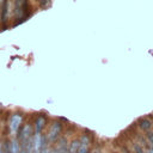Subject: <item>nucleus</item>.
Returning <instances> with one entry per match:
<instances>
[{
	"instance_id": "obj_12",
	"label": "nucleus",
	"mask_w": 153,
	"mask_h": 153,
	"mask_svg": "<svg viewBox=\"0 0 153 153\" xmlns=\"http://www.w3.org/2000/svg\"><path fill=\"white\" fill-rule=\"evenodd\" d=\"M152 128H153V121H152Z\"/></svg>"
},
{
	"instance_id": "obj_11",
	"label": "nucleus",
	"mask_w": 153,
	"mask_h": 153,
	"mask_svg": "<svg viewBox=\"0 0 153 153\" xmlns=\"http://www.w3.org/2000/svg\"><path fill=\"white\" fill-rule=\"evenodd\" d=\"M93 153H99V152H98V151H94V152H93Z\"/></svg>"
},
{
	"instance_id": "obj_14",
	"label": "nucleus",
	"mask_w": 153,
	"mask_h": 153,
	"mask_svg": "<svg viewBox=\"0 0 153 153\" xmlns=\"http://www.w3.org/2000/svg\"><path fill=\"white\" fill-rule=\"evenodd\" d=\"M145 153H146V151H145Z\"/></svg>"
},
{
	"instance_id": "obj_7",
	"label": "nucleus",
	"mask_w": 153,
	"mask_h": 153,
	"mask_svg": "<svg viewBox=\"0 0 153 153\" xmlns=\"http://www.w3.org/2000/svg\"><path fill=\"white\" fill-rule=\"evenodd\" d=\"M10 153H20V146L16 139H12L10 145Z\"/></svg>"
},
{
	"instance_id": "obj_13",
	"label": "nucleus",
	"mask_w": 153,
	"mask_h": 153,
	"mask_svg": "<svg viewBox=\"0 0 153 153\" xmlns=\"http://www.w3.org/2000/svg\"><path fill=\"white\" fill-rule=\"evenodd\" d=\"M1 1H2V0H0V2H1Z\"/></svg>"
},
{
	"instance_id": "obj_9",
	"label": "nucleus",
	"mask_w": 153,
	"mask_h": 153,
	"mask_svg": "<svg viewBox=\"0 0 153 153\" xmlns=\"http://www.w3.org/2000/svg\"><path fill=\"white\" fill-rule=\"evenodd\" d=\"M146 153H153V145L151 143L148 147H147V149H146Z\"/></svg>"
},
{
	"instance_id": "obj_1",
	"label": "nucleus",
	"mask_w": 153,
	"mask_h": 153,
	"mask_svg": "<svg viewBox=\"0 0 153 153\" xmlns=\"http://www.w3.org/2000/svg\"><path fill=\"white\" fill-rule=\"evenodd\" d=\"M61 130H62V126H61V123H59V122H54V123L51 124V127H50L48 134H47V140H48L49 142H54V141L59 137Z\"/></svg>"
},
{
	"instance_id": "obj_8",
	"label": "nucleus",
	"mask_w": 153,
	"mask_h": 153,
	"mask_svg": "<svg viewBox=\"0 0 153 153\" xmlns=\"http://www.w3.org/2000/svg\"><path fill=\"white\" fill-rule=\"evenodd\" d=\"M146 137H147V140L149 141V143H152L153 145V131H146Z\"/></svg>"
},
{
	"instance_id": "obj_3",
	"label": "nucleus",
	"mask_w": 153,
	"mask_h": 153,
	"mask_svg": "<svg viewBox=\"0 0 153 153\" xmlns=\"http://www.w3.org/2000/svg\"><path fill=\"white\" fill-rule=\"evenodd\" d=\"M43 151V137L41 133H35L33 135V153H42Z\"/></svg>"
},
{
	"instance_id": "obj_5",
	"label": "nucleus",
	"mask_w": 153,
	"mask_h": 153,
	"mask_svg": "<svg viewBox=\"0 0 153 153\" xmlns=\"http://www.w3.org/2000/svg\"><path fill=\"white\" fill-rule=\"evenodd\" d=\"M44 124H45V118L43 116H39L36 120V122H35V129H36V131L37 133H41L42 129L44 128Z\"/></svg>"
},
{
	"instance_id": "obj_2",
	"label": "nucleus",
	"mask_w": 153,
	"mask_h": 153,
	"mask_svg": "<svg viewBox=\"0 0 153 153\" xmlns=\"http://www.w3.org/2000/svg\"><path fill=\"white\" fill-rule=\"evenodd\" d=\"M22 124V116L18 115V114H14L12 117H11V121H10V130H11V134H16Z\"/></svg>"
},
{
	"instance_id": "obj_4",
	"label": "nucleus",
	"mask_w": 153,
	"mask_h": 153,
	"mask_svg": "<svg viewBox=\"0 0 153 153\" xmlns=\"http://www.w3.org/2000/svg\"><path fill=\"white\" fill-rule=\"evenodd\" d=\"M139 127L143 130V131H148L152 128V121L147 120V118H142L139 121Z\"/></svg>"
},
{
	"instance_id": "obj_10",
	"label": "nucleus",
	"mask_w": 153,
	"mask_h": 153,
	"mask_svg": "<svg viewBox=\"0 0 153 153\" xmlns=\"http://www.w3.org/2000/svg\"><path fill=\"white\" fill-rule=\"evenodd\" d=\"M42 153H55V151H51V149H48L47 148V149H43Z\"/></svg>"
},
{
	"instance_id": "obj_6",
	"label": "nucleus",
	"mask_w": 153,
	"mask_h": 153,
	"mask_svg": "<svg viewBox=\"0 0 153 153\" xmlns=\"http://www.w3.org/2000/svg\"><path fill=\"white\" fill-rule=\"evenodd\" d=\"M55 153H69V147H67L65 139H62L61 143L57 145V148H56Z\"/></svg>"
}]
</instances>
